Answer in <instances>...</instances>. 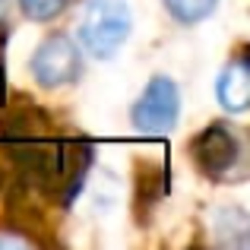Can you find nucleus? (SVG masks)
Masks as SVG:
<instances>
[{"mask_svg":"<svg viewBox=\"0 0 250 250\" xmlns=\"http://www.w3.org/2000/svg\"><path fill=\"white\" fill-rule=\"evenodd\" d=\"M212 231H215V241H219V244L234 247V250H244L247 247V238H250V219H247L244 209H238V206L215 209Z\"/></svg>","mask_w":250,"mask_h":250,"instance_id":"423d86ee","label":"nucleus"},{"mask_svg":"<svg viewBox=\"0 0 250 250\" xmlns=\"http://www.w3.org/2000/svg\"><path fill=\"white\" fill-rule=\"evenodd\" d=\"M0 247H29L25 238H10V234H0Z\"/></svg>","mask_w":250,"mask_h":250,"instance_id":"9d476101","label":"nucleus"},{"mask_svg":"<svg viewBox=\"0 0 250 250\" xmlns=\"http://www.w3.org/2000/svg\"><path fill=\"white\" fill-rule=\"evenodd\" d=\"M215 95H219V104L231 114H241L250 104V63L247 57H234L219 76V85H215Z\"/></svg>","mask_w":250,"mask_h":250,"instance_id":"39448f33","label":"nucleus"},{"mask_svg":"<svg viewBox=\"0 0 250 250\" xmlns=\"http://www.w3.org/2000/svg\"><path fill=\"white\" fill-rule=\"evenodd\" d=\"M6 32V0H0V35Z\"/></svg>","mask_w":250,"mask_h":250,"instance_id":"9b49d317","label":"nucleus"},{"mask_svg":"<svg viewBox=\"0 0 250 250\" xmlns=\"http://www.w3.org/2000/svg\"><path fill=\"white\" fill-rule=\"evenodd\" d=\"M22 13L35 22H48V19H57L67 6V0H19Z\"/></svg>","mask_w":250,"mask_h":250,"instance_id":"1a4fd4ad","label":"nucleus"},{"mask_svg":"<svg viewBox=\"0 0 250 250\" xmlns=\"http://www.w3.org/2000/svg\"><path fill=\"white\" fill-rule=\"evenodd\" d=\"M130 29H133V19H130V6L124 0H89L80 22V38L92 57L108 61L124 48Z\"/></svg>","mask_w":250,"mask_h":250,"instance_id":"f257e3e1","label":"nucleus"},{"mask_svg":"<svg viewBox=\"0 0 250 250\" xmlns=\"http://www.w3.org/2000/svg\"><path fill=\"white\" fill-rule=\"evenodd\" d=\"M219 0H165V10L177 19L181 25H196L215 10Z\"/></svg>","mask_w":250,"mask_h":250,"instance_id":"6e6552de","label":"nucleus"},{"mask_svg":"<svg viewBox=\"0 0 250 250\" xmlns=\"http://www.w3.org/2000/svg\"><path fill=\"white\" fill-rule=\"evenodd\" d=\"M80 70H83L80 48L67 35H51L32 54V73L44 89H57V85L73 83L80 76Z\"/></svg>","mask_w":250,"mask_h":250,"instance_id":"7ed1b4c3","label":"nucleus"},{"mask_svg":"<svg viewBox=\"0 0 250 250\" xmlns=\"http://www.w3.org/2000/svg\"><path fill=\"white\" fill-rule=\"evenodd\" d=\"M51 133V117L38 108H19L3 121V140L19 143V140H35V136Z\"/></svg>","mask_w":250,"mask_h":250,"instance_id":"0eeeda50","label":"nucleus"},{"mask_svg":"<svg viewBox=\"0 0 250 250\" xmlns=\"http://www.w3.org/2000/svg\"><path fill=\"white\" fill-rule=\"evenodd\" d=\"M241 143L225 124H209L193 140V159L209 177H222L238 165Z\"/></svg>","mask_w":250,"mask_h":250,"instance_id":"20e7f679","label":"nucleus"},{"mask_svg":"<svg viewBox=\"0 0 250 250\" xmlns=\"http://www.w3.org/2000/svg\"><path fill=\"white\" fill-rule=\"evenodd\" d=\"M181 114V92L168 76H155L143 89L140 102L133 104V127L146 136H162L177 124Z\"/></svg>","mask_w":250,"mask_h":250,"instance_id":"f03ea898","label":"nucleus"}]
</instances>
